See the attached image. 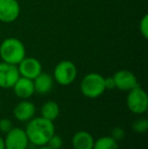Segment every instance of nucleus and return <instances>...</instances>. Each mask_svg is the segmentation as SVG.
<instances>
[{
    "instance_id": "obj_24",
    "label": "nucleus",
    "mask_w": 148,
    "mask_h": 149,
    "mask_svg": "<svg viewBox=\"0 0 148 149\" xmlns=\"http://www.w3.org/2000/svg\"><path fill=\"white\" fill-rule=\"evenodd\" d=\"M39 149H52L51 147H49V146L46 144V145H42V146H39Z\"/></svg>"
},
{
    "instance_id": "obj_10",
    "label": "nucleus",
    "mask_w": 148,
    "mask_h": 149,
    "mask_svg": "<svg viewBox=\"0 0 148 149\" xmlns=\"http://www.w3.org/2000/svg\"><path fill=\"white\" fill-rule=\"evenodd\" d=\"M113 78L115 80L116 88L122 90V91H129L139 85L136 75L132 71L126 70V69L117 71L113 75Z\"/></svg>"
},
{
    "instance_id": "obj_13",
    "label": "nucleus",
    "mask_w": 148,
    "mask_h": 149,
    "mask_svg": "<svg viewBox=\"0 0 148 149\" xmlns=\"http://www.w3.org/2000/svg\"><path fill=\"white\" fill-rule=\"evenodd\" d=\"M33 81H34L35 92L39 94L49 93L53 89L54 82H55L53 76H51L47 72H43V71Z\"/></svg>"
},
{
    "instance_id": "obj_21",
    "label": "nucleus",
    "mask_w": 148,
    "mask_h": 149,
    "mask_svg": "<svg viewBox=\"0 0 148 149\" xmlns=\"http://www.w3.org/2000/svg\"><path fill=\"white\" fill-rule=\"evenodd\" d=\"M112 137L114 138L116 141L122 140L125 137V130L121 127H115L112 130Z\"/></svg>"
},
{
    "instance_id": "obj_12",
    "label": "nucleus",
    "mask_w": 148,
    "mask_h": 149,
    "mask_svg": "<svg viewBox=\"0 0 148 149\" xmlns=\"http://www.w3.org/2000/svg\"><path fill=\"white\" fill-rule=\"evenodd\" d=\"M12 88H13L14 94L22 100H28L35 93L34 81L22 76H19Z\"/></svg>"
},
{
    "instance_id": "obj_14",
    "label": "nucleus",
    "mask_w": 148,
    "mask_h": 149,
    "mask_svg": "<svg viewBox=\"0 0 148 149\" xmlns=\"http://www.w3.org/2000/svg\"><path fill=\"white\" fill-rule=\"evenodd\" d=\"M72 146L74 149H92L94 139L87 131H78L72 137Z\"/></svg>"
},
{
    "instance_id": "obj_9",
    "label": "nucleus",
    "mask_w": 148,
    "mask_h": 149,
    "mask_svg": "<svg viewBox=\"0 0 148 149\" xmlns=\"http://www.w3.org/2000/svg\"><path fill=\"white\" fill-rule=\"evenodd\" d=\"M19 76L16 65L0 62V88H12Z\"/></svg>"
},
{
    "instance_id": "obj_18",
    "label": "nucleus",
    "mask_w": 148,
    "mask_h": 149,
    "mask_svg": "<svg viewBox=\"0 0 148 149\" xmlns=\"http://www.w3.org/2000/svg\"><path fill=\"white\" fill-rule=\"evenodd\" d=\"M139 31L145 40L148 39V14H144L139 22Z\"/></svg>"
},
{
    "instance_id": "obj_7",
    "label": "nucleus",
    "mask_w": 148,
    "mask_h": 149,
    "mask_svg": "<svg viewBox=\"0 0 148 149\" xmlns=\"http://www.w3.org/2000/svg\"><path fill=\"white\" fill-rule=\"evenodd\" d=\"M20 14V5L17 0H0V22L3 24L14 22Z\"/></svg>"
},
{
    "instance_id": "obj_17",
    "label": "nucleus",
    "mask_w": 148,
    "mask_h": 149,
    "mask_svg": "<svg viewBox=\"0 0 148 149\" xmlns=\"http://www.w3.org/2000/svg\"><path fill=\"white\" fill-rule=\"evenodd\" d=\"M132 128L136 133L144 134L148 131V120L146 118L137 119L133 122Z\"/></svg>"
},
{
    "instance_id": "obj_6",
    "label": "nucleus",
    "mask_w": 148,
    "mask_h": 149,
    "mask_svg": "<svg viewBox=\"0 0 148 149\" xmlns=\"http://www.w3.org/2000/svg\"><path fill=\"white\" fill-rule=\"evenodd\" d=\"M28 138L26 131L20 128L12 127L6 133L4 138V147L5 149H26L28 146Z\"/></svg>"
},
{
    "instance_id": "obj_8",
    "label": "nucleus",
    "mask_w": 148,
    "mask_h": 149,
    "mask_svg": "<svg viewBox=\"0 0 148 149\" xmlns=\"http://www.w3.org/2000/svg\"><path fill=\"white\" fill-rule=\"evenodd\" d=\"M17 69L20 76L34 80L43 71V66L37 58L26 56L17 65Z\"/></svg>"
},
{
    "instance_id": "obj_5",
    "label": "nucleus",
    "mask_w": 148,
    "mask_h": 149,
    "mask_svg": "<svg viewBox=\"0 0 148 149\" xmlns=\"http://www.w3.org/2000/svg\"><path fill=\"white\" fill-rule=\"evenodd\" d=\"M127 108L135 115H143L148 110V95L142 87H134L129 90L126 98Z\"/></svg>"
},
{
    "instance_id": "obj_23",
    "label": "nucleus",
    "mask_w": 148,
    "mask_h": 149,
    "mask_svg": "<svg viewBox=\"0 0 148 149\" xmlns=\"http://www.w3.org/2000/svg\"><path fill=\"white\" fill-rule=\"evenodd\" d=\"M0 149H5V147H4V139L2 138V136H0Z\"/></svg>"
},
{
    "instance_id": "obj_15",
    "label": "nucleus",
    "mask_w": 148,
    "mask_h": 149,
    "mask_svg": "<svg viewBox=\"0 0 148 149\" xmlns=\"http://www.w3.org/2000/svg\"><path fill=\"white\" fill-rule=\"evenodd\" d=\"M41 115L43 118L54 122L60 115V107L54 100H48L42 106Z\"/></svg>"
},
{
    "instance_id": "obj_11",
    "label": "nucleus",
    "mask_w": 148,
    "mask_h": 149,
    "mask_svg": "<svg viewBox=\"0 0 148 149\" xmlns=\"http://www.w3.org/2000/svg\"><path fill=\"white\" fill-rule=\"evenodd\" d=\"M36 114V106L28 100H22L18 102L13 110V116L20 122H28Z\"/></svg>"
},
{
    "instance_id": "obj_16",
    "label": "nucleus",
    "mask_w": 148,
    "mask_h": 149,
    "mask_svg": "<svg viewBox=\"0 0 148 149\" xmlns=\"http://www.w3.org/2000/svg\"><path fill=\"white\" fill-rule=\"evenodd\" d=\"M92 149H119V144L112 136H104L94 141Z\"/></svg>"
},
{
    "instance_id": "obj_1",
    "label": "nucleus",
    "mask_w": 148,
    "mask_h": 149,
    "mask_svg": "<svg viewBox=\"0 0 148 149\" xmlns=\"http://www.w3.org/2000/svg\"><path fill=\"white\" fill-rule=\"evenodd\" d=\"M24 131L30 143L36 146H42L46 145L50 138L55 134V126L52 121L43 117H38L28 122Z\"/></svg>"
},
{
    "instance_id": "obj_2",
    "label": "nucleus",
    "mask_w": 148,
    "mask_h": 149,
    "mask_svg": "<svg viewBox=\"0 0 148 149\" xmlns=\"http://www.w3.org/2000/svg\"><path fill=\"white\" fill-rule=\"evenodd\" d=\"M26 56V46L17 38H6L0 43V59L2 62L17 66Z\"/></svg>"
},
{
    "instance_id": "obj_22",
    "label": "nucleus",
    "mask_w": 148,
    "mask_h": 149,
    "mask_svg": "<svg viewBox=\"0 0 148 149\" xmlns=\"http://www.w3.org/2000/svg\"><path fill=\"white\" fill-rule=\"evenodd\" d=\"M105 85H106V89L116 88V84H115V80H114V78H113V76L105 78Z\"/></svg>"
},
{
    "instance_id": "obj_4",
    "label": "nucleus",
    "mask_w": 148,
    "mask_h": 149,
    "mask_svg": "<svg viewBox=\"0 0 148 149\" xmlns=\"http://www.w3.org/2000/svg\"><path fill=\"white\" fill-rule=\"evenodd\" d=\"M76 77L77 67L72 61L62 60L56 64L53 71V78L58 84L67 86L74 82Z\"/></svg>"
},
{
    "instance_id": "obj_25",
    "label": "nucleus",
    "mask_w": 148,
    "mask_h": 149,
    "mask_svg": "<svg viewBox=\"0 0 148 149\" xmlns=\"http://www.w3.org/2000/svg\"><path fill=\"white\" fill-rule=\"evenodd\" d=\"M0 39H1V29H0Z\"/></svg>"
},
{
    "instance_id": "obj_19",
    "label": "nucleus",
    "mask_w": 148,
    "mask_h": 149,
    "mask_svg": "<svg viewBox=\"0 0 148 149\" xmlns=\"http://www.w3.org/2000/svg\"><path fill=\"white\" fill-rule=\"evenodd\" d=\"M47 145L49 146V147H51L52 149H60L62 147V145H63V140H62V138L60 137L59 135L54 134V135L50 138L49 141H48Z\"/></svg>"
},
{
    "instance_id": "obj_3",
    "label": "nucleus",
    "mask_w": 148,
    "mask_h": 149,
    "mask_svg": "<svg viewBox=\"0 0 148 149\" xmlns=\"http://www.w3.org/2000/svg\"><path fill=\"white\" fill-rule=\"evenodd\" d=\"M80 92L87 98H97L106 91L105 77L97 72L87 73L80 81Z\"/></svg>"
},
{
    "instance_id": "obj_20",
    "label": "nucleus",
    "mask_w": 148,
    "mask_h": 149,
    "mask_svg": "<svg viewBox=\"0 0 148 149\" xmlns=\"http://www.w3.org/2000/svg\"><path fill=\"white\" fill-rule=\"evenodd\" d=\"M11 128H12V122L9 119L4 118L0 120V132L6 134Z\"/></svg>"
}]
</instances>
